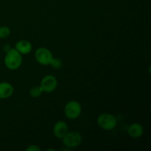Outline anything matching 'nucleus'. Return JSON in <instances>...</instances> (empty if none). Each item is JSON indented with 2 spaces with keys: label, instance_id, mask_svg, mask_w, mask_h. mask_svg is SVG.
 <instances>
[{
  "label": "nucleus",
  "instance_id": "1",
  "mask_svg": "<svg viewBox=\"0 0 151 151\" xmlns=\"http://www.w3.org/2000/svg\"><path fill=\"white\" fill-rule=\"evenodd\" d=\"M4 61L7 69L10 70H16L22 65V54L15 48H11L7 52H6Z\"/></svg>",
  "mask_w": 151,
  "mask_h": 151
},
{
  "label": "nucleus",
  "instance_id": "2",
  "mask_svg": "<svg viewBox=\"0 0 151 151\" xmlns=\"http://www.w3.org/2000/svg\"><path fill=\"white\" fill-rule=\"evenodd\" d=\"M117 121L116 117L111 114L104 113L97 117V124L99 126L106 131H111L116 127Z\"/></svg>",
  "mask_w": 151,
  "mask_h": 151
},
{
  "label": "nucleus",
  "instance_id": "3",
  "mask_svg": "<svg viewBox=\"0 0 151 151\" xmlns=\"http://www.w3.org/2000/svg\"><path fill=\"white\" fill-rule=\"evenodd\" d=\"M82 111V107L79 102L71 100L68 102L64 108V114L69 119H75L78 118Z\"/></svg>",
  "mask_w": 151,
  "mask_h": 151
},
{
  "label": "nucleus",
  "instance_id": "4",
  "mask_svg": "<svg viewBox=\"0 0 151 151\" xmlns=\"http://www.w3.org/2000/svg\"><path fill=\"white\" fill-rule=\"evenodd\" d=\"M62 139L64 145L69 148L78 147L82 142V137L81 134L76 131L68 132Z\"/></svg>",
  "mask_w": 151,
  "mask_h": 151
},
{
  "label": "nucleus",
  "instance_id": "5",
  "mask_svg": "<svg viewBox=\"0 0 151 151\" xmlns=\"http://www.w3.org/2000/svg\"><path fill=\"white\" fill-rule=\"evenodd\" d=\"M35 57L37 62L43 66H48L50 64L53 55L50 50L45 47H40L37 49L35 53Z\"/></svg>",
  "mask_w": 151,
  "mask_h": 151
},
{
  "label": "nucleus",
  "instance_id": "6",
  "mask_svg": "<svg viewBox=\"0 0 151 151\" xmlns=\"http://www.w3.org/2000/svg\"><path fill=\"white\" fill-rule=\"evenodd\" d=\"M41 86L44 92L51 93L56 89L58 86V81L53 75H48L44 77L41 82Z\"/></svg>",
  "mask_w": 151,
  "mask_h": 151
},
{
  "label": "nucleus",
  "instance_id": "7",
  "mask_svg": "<svg viewBox=\"0 0 151 151\" xmlns=\"http://www.w3.org/2000/svg\"><path fill=\"white\" fill-rule=\"evenodd\" d=\"M54 135L57 138L62 139L68 133V126L66 122L63 121H58L56 122L53 128Z\"/></svg>",
  "mask_w": 151,
  "mask_h": 151
},
{
  "label": "nucleus",
  "instance_id": "8",
  "mask_svg": "<svg viewBox=\"0 0 151 151\" xmlns=\"http://www.w3.org/2000/svg\"><path fill=\"white\" fill-rule=\"evenodd\" d=\"M128 133L130 137L133 138H139L143 135L144 133V128L139 123H133L128 127Z\"/></svg>",
  "mask_w": 151,
  "mask_h": 151
},
{
  "label": "nucleus",
  "instance_id": "9",
  "mask_svg": "<svg viewBox=\"0 0 151 151\" xmlns=\"http://www.w3.org/2000/svg\"><path fill=\"white\" fill-rule=\"evenodd\" d=\"M13 87L7 82L0 83V99H7L13 94Z\"/></svg>",
  "mask_w": 151,
  "mask_h": 151
},
{
  "label": "nucleus",
  "instance_id": "10",
  "mask_svg": "<svg viewBox=\"0 0 151 151\" xmlns=\"http://www.w3.org/2000/svg\"><path fill=\"white\" fill-rule=\"evenodd\" d=\"M15 49L22 55L29 54L32 51V44L27 40H21L16 44Z\"/></svg>",
  "mask_w": 151,
  "mask_h": 151
},
{
  "label": "nucleus",
  "instance_id": "11",
  "mask_svg": "<svg viewBox=\"0 0 151 151\" xmlns=\"http://www.w3.org/2000/svg\"><path fill=\"white\" fill-rule=\"evenodd\" d=\"M44 92V90L41 88V86H35L32 87L29 90V95L33 98H37V97H40Z\"/></svg>",
  "mask_w": 151,
  "mask_h": 151
},
{
  "label": "nucleus",
  "instance_id": "12",
  "mask_svg": "<svg viewBox=\"0 0 151 151\" xmlns=\"http://www.w3.org/2000/svg\"><path fill=\"white\" fill-rule=\"evenodd\" d=\"M50 65H51V66L53 69H59L62 67V66H63V62H62V60H60V59L54 58H53L52 59L51 62H50Z\"/></svg>",
  "mask_w": 151,
  "mask_h": 151
},
{
  "label": "nucleus",
  "instance_id": "13",
  "mask_svg": "<svg viewBox=\"0 0 151 151\" xmlns=\"http://www.w3.org/2000/svg\"><path fill=\"white\" fill-rule=\"evenodd\" d=\"M10 34V29L7 26L0 27V38H7Z\"/></svg>",
  "mask_w": 151,
  "mask_h": 151
},
{
  "label": "nucleus",
  "instance_id": "14",
  "mask_svg": "<svg viewBox=\"0 0 151 151\" xmlns=\"http://www.w3.org/2000/svg\"><path fill=\"white\" fill-rule=\"evenodd\" d=\"M27 151H41V148L37 145H29V147H27Z\"/></svg>",
  "mask_w": 151,
  "mask_h": 151
},
{
  "label": "nucleus",
  "instance_id": "15",
  "mask_svg": "<svg viewBox=\"0 0 151 151\" xmlns=\"http://www.w3.org/2000/svg\"><path fill=\"white\" fill-rule=\"evenodd\" d=\"M10 49H11V47H10V46L8 45V44H5V45L3 47V50H4L5 52H7Z\"/></svg>",
  "mask_w": 151,
  "mask_h": 151
}]
</instances>
